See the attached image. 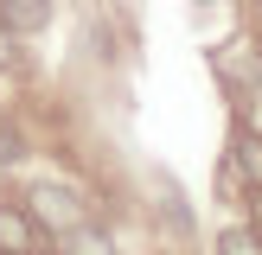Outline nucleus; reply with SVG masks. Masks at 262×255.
<instances>
[{
    "mask_svg": "<svg viewBox=\"0 0 262 255\" xmlns=\"http://www.w3.org/2000/svg\"><path fill=\"white\" fill-rule=\"evenodd\" d=\"M45 249V230L26 204H0V255H38Z\"/></svg>",
    "mask_w": 262,
    "mask_h": 255,
    "instance_id": "obj_2",
    "label": "nucleus"
},
{
    "mask_svg": "<svg viewBox=\"0 0 262 255\" xmlns=\"http://www.w3.org/2000/svg\"><path fill=\"white\" fill-rule=\"evenodd\" d=\"M13 58H19V38H13L7 26H0V70H13Z\"/></svg>",
    "mask_w": 262,
    "mask_h": 255,
    "instance_id": "obj_8",
    "label": "nucleus"
},
{
    "mask_svg": "<svg viewBox=\"0 0 262 255\" xmlns=\"http://www.w3.org/2000/svg\"><path fill=\"white\" fill-rule=\"evenodd\" d=\"M64 255H115V242H109V230H96V223H77L71 236H64Z\"/></svg>",
    "mask_w": 262,
    "mask_h": 255,
    "instance_id": "obj_5",
    "label": "nucleus"
},
{
    "mask_svg": "<svg viewBox=\"0 0 262 255\" xmlns=\"http://www.w3.org/2000/svg\"><path fill=\"white\" fill-rule=\"evenodd\" d=\"M230 166H237V178H250V185L262 191V134L243 128V134L230 140Z\"/></svg>",
    "mask_w": 262,
    "mask_h": 255,
    "instance_id": "obj_4",
    "label": "nucleus"
},
{
    "mask_svg": "<svg viewBox=\"0 0 262 255\" xmlns=\"http://www.w3.org/2000/svg\"><path fill=\"white\" fill-rule=\"evenodd\" d=\"M19 204L38 217V230H45V236H71V230L83 223V204H77V191H64V185H32Z\"/></svg>",
    "mask_w": 262,
    "mask_h": 255,
    "instance_id": "obj_1",
    "label": "nucleus"
},
{
    "mask_svg": "<svg viewBox=\"0 0 262 255\" xmlns=\"http://www.w3.org/2000/svg\"><path fill=\"white\" fill-rule=\"evenodd\" d=\"M19 153H26V134L19 128H0V166H13Z\"/></svg>",
    "mask_w": 262,
    "mask_h": 255,
    "instance_id": "obj_7",
    "label": "nucleus"
},
{
    "mask_svg": "<svg viewBox=\"0 0 262 255\" xmlns=\"http://www.w3.org/2000/svg\"><path fill=\"white\" fill-rule=\"evenodd\" d=\"M45 19H51V0H0V26H7L13 38H19V32H38Z\"/></svg>",
    "mask_w": 262,
    "mask_h": 255,
    "instance_id": "obj_3",
    "label": "nucleus"
},
{
    "mask_svg": "<svg viewBox=\"0 0 262 255\" xmlns=\"http://www.w3.org/2000/svg\"><path fill=\"white\" fill-rule=\"evenodd\" d=\"M217 255H262V230H250V223L217 230Z\"/></svg>",
    "mask_w": 262,
    "mask_h": 255,
    "instance_id": "obj_6",
    "label": "nucleus"
}]
</instances>
